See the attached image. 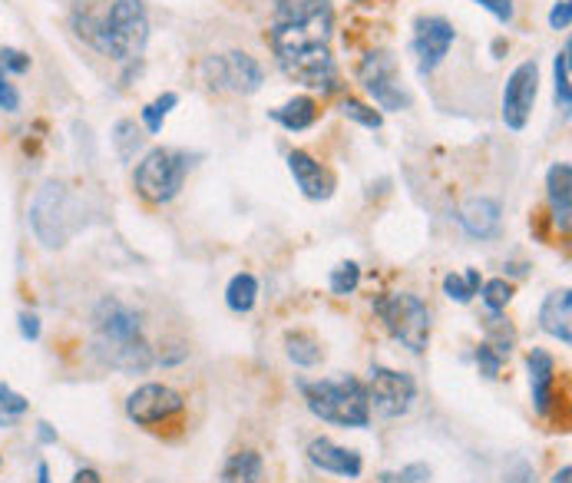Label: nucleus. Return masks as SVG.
<instances>
[{
    "label": "nucleus",
    "instance_id": "obj_1",
    "mask_svg": "<svg viewBox=\"0 0 572 483\" xmlns=\"http://www.w3.org/2000/svg\"><path fill=\"white\" fill-rule=\"evenodd\" d=\"M70 27L100 57L129 63L149 44V14L143 0H73Z\"/></svg>",
    "mask_w": 572,
    "mask_h": 483
},
{
    "label": "nucleus",
    "instance_id": "obj_2",
    "mask_svg": "<svg viewBox=\"0 0 572 483\" xmlns=\"http://www.w3.org/2000/svg\"><path fill=\"white\" fill-rule=\"evenodd\" d=\"M331 27L334 14L315 20H272L268 47L275 53L278 70L308 90H338V67L328 47Z\"/></svg>",
    "mask_w": 572,
    "mask_h": 483
},
{
    "label": "nucleus",
    "instance_id": "obj_3",
    "mask_svg": "<svg viewBox=\"0 0 572 483\" xmlns=\"http://www.w3.org/2000/svg\"><path fill=\"white\" fill-rule=\"evenodd\" d=\"M93 348L103 364L123 374H146L156 364L153 345L143 335V318L120 298H103L93 311Z\"/></svg>",
    "mask_w": 572,
    "mask_h": 483
},
{
    "label": "nucleus",
    "instance_id": "obj_4",
    "mask_svg": "<svg viewBox=\"0 0 572 483\" xmlns=\"http://www.w3.org/2000/svg\"><path fill=\"white\" fill-rule=\"evenodd\" d=\"M301 394H305L308 411L321 417L328 424L338 427H368L371 424V401H368V388L351 378V374H341V378H325V381H298Z\"/></svg>",
    "mask_w": 572,
    "mask_h": 483
},
{
    "label": "nucleus",
    "instance_id": "obj_5",
    "mask_svg": "<svg viewBox=\"0 0 572 483\" xmlns=\"http://www.w3.org/2000/svg\"><path fill=\"white\" fill-rule=\"evenodd\" d=\"M374 315L384 321V328L391 331L394 341L410 354H424L430 345V311L410 292H394V295H377L374 298Z\"/></svg>",
    "mask_w": 572,
    "mask_h": 483
},
{
    "label": "nucleus",
    "instance_id": "obj_6",
    "mask_svg": "<svg viewBox=\"0 0 572 483\" xmlns=\"http://www.w3.org/2000/svg\"><path fill=\"white\" fill-rule=\"evenodd\" d=\"M189 156L179 153V149H149V153L139 159L133 182L139 189V196L153 206H166L182 192L186 186V176H189Z\"/></svg>",
    "mask_w": 572,
    "mask_h": 483
},
{
    "label": "nucleus",
    "instance_id": "obj_7",
    "mask_svg": "<svg viewBox=\"0 0 572 483\" xmlns=\"http://www.w3.org/2000/svg\"><path fill=\"white\" fill-rule=\"evenodd\" d=\"M30 229H34L43 249H63L70 242V235L77 232V222H73V199L67 186L47 182L37 192L34 202H30Z\"/></svg>",
    "mask_w": 572,
    "mask_h": 483
},
{
    "label": "nucleus",
    "instance_id": "obj_8",
    "mask_svg": "<svg viewBox=\"0 0 572 483\" xmlns=\"http://www.w3.org/2000/svg\"><path fill=\"white\" fill-rule=\"evenodd\" d=\"M202 80L212 90H229L239 96H252L262 90L265 70L255 57H248L245 50H229V53H212L202 60Z\"/></svg>",
    "mask_w": 572,
    "mask_h": 483
},
{
    "label": "nucleus",
    "instance_id": "obj_9",
    "mask_svg": "<svg viewBox=\"0 0 572 483\" xmlns=\"http://www.w3.org/2000/svg\"><path fill=\"white\" fill-rule=\"evenodd\" d=\"M358 77L381 110L401 113L410 106V96L401 87V70H397V60L391 50H371L368 57L361 60Z\"/></svg>",
    "mask_w": 572,
    "mask_h": 483
},
{
    "label": "nucleus",
    "instance_id": "obj_10",
    "mask_svg": "<svg viewBox=\"0 0 572 483\" xmlns=\"http://www.w3.org/2000/svg\"><path fill=\"white\" fill-rule=\"evenodd\" d=\"M186 411V397L172 391L169 384H143L126 397V417L136 427H163Z\"/></svg>",
    "mask_w": 572,
    "mask_h": 483
},
{
    "label": "nucleus",
    "instance_id": "obj_11",
    "mask_svg": "<svg viewBox=\"0 0 572 483\" xmlns=\"http://www.w3.org/2000/svg\"><path fill=\"white\" fill-rule=\"evenodd\" d=\"M368 401L381 417H404L417 401V381L407 371L384 368L374 364L371 368V384H368Z\"/></svg>",
    "mask_w": 572,
    "mask_h": 483
},
{
    "label": "nucleus",
    "instance_id": "obj_12",
    "mask_svg": "<svg viewBox=\"0 0 572 483\" xmlns=\"http://www.w3.org/2000/svg\"><path fill=\"white\" fill-rule=\"evenodd\" d=\"M536 93H539V67L536 60H526L510 73V80H506L503 87V123L510 126L513 133L526 130Z\"/></svg>",
    "mask_w": 572,
    "mask_h": 483
},
{
    "label": "nucleus",
    "instance_id": "obj_13",
    "mask_svg": "<svg viewBox=\"0 0 572 483\" xmlns=\"http://www.w3.org/2000/svg\"><path fill=\"white\" fill-rule=\"evenodd\" d=\"M453 40H457V30L447 17H417L414 40H410V47L417 53V70L434 73L450 53Z\"/></svg>",
    "mask_w": 572,
    "mask_h": 483
},
{
    "label": "nucleus",
    "instance_id": "obj_14",
    "mask_svg": "<svg viewBox=\"0 0 572 483\" xmlns=\"http://www.w3.org/2000/svg\"><path fill=\"white\" fill-rule=\"evenodd\" d=\"M305 454L318 470H325V474H334V477L354 480V477H361V470H364V460H361L358 450L334 444V440H328V437H315Z\"/></svg>",
    "mask_w": 572,
    "mask_h": 483
},
{
    "label": "nucleus",
    "instance_id": "obj_15",
    "mask_svg": "<svg viewBox=\"0 0 572 483\" xmlns=\"http://www.w3.org/2000/svg\"><path fill=\"white\" fill-rule=\"evenodd\" d=\"M288 169H291V176H295L298 189L305 192L308 199L321 202V199L331 196L334 179L328 176V169L321 166L315 156L305 153V149H291V153H288Z\"/></svg>",
    "mask_w": 572,
    "mask_h": 483
},
{
    "label": "nucleus",
    "instance_id": "obj_16",
    "mask_svg": "<svg viewBox=\"0 0 572 483\" xmlns=\"http://www.w3.org/2000/svg\"><path fill=\"white\" fill-rule=\"evenodd\" d=\"M457 219L463 225V232L473 235V239H493V235L500 232L503 209H500V202L490 196H473L460 206Z\"/></svg>",
    "mask_w": 572,
    "mask_h": 483
},
{
    "label": "nucleus",
    "instance_id": "obj_17",
    "mask_svg": "<svg viewBox=\"0 0 572 483\" xmlns=\"http://www.w3.org/2000/svg\"><path fill=\"white\" fill-rule=\"evenodd\" d=\"M526 368H530V388H533V407L539 417L549 414V404H553V384H556V358L543 348H533L530 358H526Z\"/></svg>",
    "mask_w": 572,
    "mask_h": 483
},
{
    "label": "nucleus",
    "instance_id": "obj_18",
    "mask_svg": "<svg viewBox=\"0 0 572 483\" xmlns=\"http://www.w3.org/2000/svg\"><path fill=\"white\" fill-rule=\"evenodd\" d=\"M572 292L563 288V292H549L539 305V328L546 335H553L563 345H572Z\"/></svg>",
    "mask_w": 572,
    "mask_h": 483
},
{
    "label": "nucleus",
    "instance_id": "obj_19",
    "mask_svg": "<svg viewBox=\"0 0 572 483\" xmlns=\"http://www.w3.org/2000/svg\"><path fill=\"white\" fill-rule=\"evenodd\" d=\"M546 196L553 219L563 232H569V216H572V166L569 163H553L546 173Z\"/></svg>",
    "mask_w": 572,
    "mask_h": 483
},
{
    "label": "nucleus",
    "instance_id": "obj_20",
    "mask_svg": "<svg viewBox=\"0 0 572 483\" xmlns=\"http://www.w3.org/2000/svg\"><path fill=\"white\" fill-rule=\"evenodd\" d=\"M318 103L311 96H295V100L282 103L278 110H272V120L278 126H285L288 133H305L318 123Z\"/></svg>",
    "mask_w": 572,
    "mask_h": 483
},
{
    "label": "nucleus",
    "instance_id": "obj_21",
    "mask_svg": "<svg viewBox=\"0 0 572 483\" xmlns=\"http://www.w3.org/2000/svg\"><path fill=\"white\" fill-rule=\"evenodd\" d=\"M222 483H265V460L258 450H239L225 460Z\"/></svg>",
    "mask_w": 572,
    "mask_h": 483
},
{
    "label": "nucleus",
    "instance_id": "obj_22",
    "mask_svg": "<svg viewBox=\"0 0 572 483\" xmlns=\"http://www.w3.org/2000/svg\"><path fill=\"white\" fill-rule=\"evenodd\" d=\"M258 302V278L248 275V272H239L225 288V305H229L235 315H248V311L255 308Z\"/></svg>",
    "mask_w": 572,
    "mask_h": 483
},
{
    "label": "nucleus",
    "instance_id": "obj_23",
    "mask_svg": "<svg viewBox=\"0 0 572 483\" xmlns=\"http://www.w3.org/2000/svg\"><path fill=\"white\" fill-rule=\"evenodd\" d=\"M285 354L298 364V368H315L321 361V345L315 335H308V331H288Z\"/></svg>",
    "mask_w": 572,
    "mask_h": 483
},
{
    "label": "nucleus",
    "instance_id": "obj_24",
    "mask_svg": "<svg viewBox=\"0 0 572 483\" xmlns=\"http://www.w3.org/2000/svg\"><path fill=\"white\" fill-rule=\"evenodd\" d=\"M483 325H487V341L483 345H490L500 358H506L516 348V328L503 318V311H487Z\"/></svg>",
    "mask_w": 572,
    "mask_h": 483
},
{
    "label": "nucleus",
    "instance_id": "obj_25",
    "mask_svg": "<svg viewBox=\"0 0 572 483\" xmlns=\"http://www.w3.org/2000/svg\"><path fill=\"white\" fill-rule=\"evenodd\" d=\"M113 146L123 163H133V156L139 153V146H143V130H139L133 120H120L113 130Z\"/></svg>",
    "mask_w": 572,
    "mask_h": 483
},
{
    "label": "nucleus",
    "instance_id": "obj_26",
    "mask_svg": "<svg viewBox=\"0 0 572 483\" xmlns=\"http://www.w3.org/2000/svg\"><path fill=\"white\" fill-rule=\"evenodd\" d=\"M341 116L364 126V130H381V123H384V116L377 113L374 106H368L364 100H354V96H344L341 100Z\"/></svg>",
    "mask_w": 572,
    "mask_h": 483
},
{
    "label": "nucleus",
    "instance_id": "obj_27",
    "mask_svg": "<svg viewBox=\"0 0 572 483\" xmlns=\"http://www.w3.org/2000/svg\"><path fill=\"white\" fill-rule=\"evenodd\" d=\"M179 106V96L176 93H163V96H156L153 103L143 106V123H146V133H163V123H166V116L176 110Z\"/></svg>",
    "mask_w": 572,
    "mask_h": 483
},
{
    "label": "nucleus",
    "instance_id": "obj_28",
    "mask_svg": "<svg viewBox=\"0 0 572 483\" xmlns=\"http://www.w3.org/2000/svg\"><path fill=\"white\" fill-rule=\"evenodd\" d=\"M569 53H572V47L566 44L563 50L556 53V63H553V77H556V103H559V110H566V113H569V106H572V83H569Z\"/></svg>",
    "mask_w": 572,
    "mask_h": 483
},
{
    "label": "nucleus",
    "instance_id": "obj_29",
    "mask_svg": "<svg viewBox=\"0 0 572 483\" xmlns=\"http://www.w3.org/2000/svg\"><path fill=\"white\" fill-rule=\"evenodd\" d=\"M480 295H483V305L487 311H503L506 305L513 302V285L506 278H490V282L480 285Z\"/></svg>",
    "mask_w": 572,
    "mask_h": 483
},
{
    "label": "nucleus",
    "instance_id": "obj_30",
    "mask_svg": "<svg viewBox=\"0 0 572 483\" xmlns=\"http://www.w3.org/2000/svg\"><path fill=\"white\" fill-rule=\"evenodd\" d=\"M361 285V265L358 262H341L338 268H331V292L334 295H351Z\"/></svg>",
    "mask_w": 572,
    "mask_h": 483
},
{
    "label": "nucleus",
    "instance_id": "obj_31",
    "mask_svg": "<svg viewBox=\"0 0 572 483\" xmlns=\"http://www.w3.org/2000/svg\"><path fill=\"white\" fill-rule=\"evenodd\" d=\"M30 411V401L27 397H20V394H14L10 391L4 401H0V427H10L17 421V417H24Z\"/></svg>",
    "mask_w": 572,
    "mask_h": 483
},
{
    "label": "nucleus",
    "instance_id": "obj_32",
    "mask_svg": "<svg viewBox=\"0 0 572 483\" xmlns=\"http://www.w3.org/2000/svg\"><path fill=\"white\" fill-rule=\"evenodd\" d=\"M444 295L453 298L457 305H470L477 292H473V288L467 285V278H463V275H447L444 278Z\"/></svg>",
    "mask_w": 572,
    "mask_h": 483
},
{
    "label": "nucleus",
    "instance_id": "obj_33",
    "mask_svg": "<svg viewBox=\"0 0 572 483\" xmlns=\"http://www.w3.org/2000/svg\"><path fill=\"white\" fill-rule=\"evenodd\" d=\"M477 368H480V374L483 378H500V371H503V358L500 354H496L490 345H480L477 348Z\"/></svg>",
    "mask_w": 572,
    "mask_h": 483
},
{
    "label": "nucleus",
    "instance_id": "obj_34",
    "mask_svg": "<svg viewBox=\"0 0 572 483\" xmlns=\"http://www.w3.org/2000/svg\"><path fill=\"white\" fill-rule=\"evenodd\" d=\"M384 483H427L430 480V467L427 464H407L397 474H384Z\"/></svg>",
    "mask_w": 572,
    "mask_h": 483
},
{
    "label": "nucleus",
    "instance_id": "obj_35",
    "mask_svg": "<svg viewBox=\"0 0 572 483\" xmlns=\"http://www.w3.org/2000/svg\"><path fill=\"white\" fill-rule=\"evenodd\" d=\"M0 70H10V73H27L30 70V57L24 50H14V47H4L0 50Z\"/></svg>",
    "mask_w": 572,
    "mask_h": 483
},
{
    "label": "nucleus",
    "instance_id": "obj_36",
    "mask_svg": "<svg viewBox=\"0 0 572 483\" xmlns=\"http://www.w3.org/2000/svg\"><path fill=\"white\" fill-rule=\"evenodd\" d=\"M503 483H536V467L530 464V460H513L510 470H506Z\"/></svg>",
    "mask_w": 572,
    "mask_h": 483
},
{
    "label": "nucleus",
    "instance_id": "obj_37",
    "mask_svg": "<svg viewBox=\"0 0 572 483\" xmlns=\"http://www.w3.org/2000/svg\"><path fill=\"white\" fill-rule=\"evenodd\" d=\"M0 110L4 113H17L20 110V93L14 83L7 80V73L0 70Z\"/></svg>",
    "mask_w": 572,
    "mask_h": 483
},
{
    "label": "nucleus",
    "instance_id": "obj_38",
    "mask_svg": "<svg viewBox=\"0 0 572 483\" xmlns=\"http://www.w3.org/2000/svg\"><path fill=\"white\" fill-rule=\"evenodd\" d=\"M473 4H480L483 10H490V14L500 20V24H510V20H513V0H473Z\"/></svg>",
    "mask_w": 572,
    "mask_h": 483
},
{
    "label": "nucleus",
    "instance_id": "obj_39",
    "mask_svg": "<svg viewBox=\"0 0 572 483\" xmlns=\"http://www.w3.org/2000/svg\"><path fill=\"white\" fill-rule=\"evenodd\" d=\"M569 24H572V4L569 0H559V4H553V10H549V27L569 30Z\"/></svg>",
    "mask_w": 572,
    "mask_h": 483
},
{
    "label": "nucleus",
    "instance_id": "obj_40",
    "mask_svg": "<svg viewBox=\"0 0 572 483\" xmlns=\"http://www.w3.org/2000/svg\"><path fill=\"white\" fill-rule=\"evenodd\" d=\"M20 335H24L27 341H37L40 338V318L34 315V311H20Z\"/></svg>",
    "mask_w": 572,
    "mask_h": 483
},
{
    "label": "nucleus",
    "instance_id": "obj_41",
    "mask_svg": "<svg viewBox=\"0 0 572 483\" xmlns=\"http://www.w3.org/2000/svg\"><path fill=\"white\" fill-rule=\"evenodd\" d=\"M37 440H40V444H57V431H53L47 421H40L37 424Z\"/></svg>",
    "mask_w": 572,
    "mask_h": 483
},
{
    "label": "nucleus",
    "instance_id": "obj_42",
    "mask_svg": "<svg viewBox=\"0 0 572 483\" xmlns=\"http://www.w3.org/2000/svg\"><path fill=\"white\" fill-rule=\"evenodd\" d=\"M73 483H103V477L96 474L93 467H83V470H77V474H73Z\"/></svg>",
    "mask_w": 572,
    "mask_h": 483
},
{
    "label": "nucleus",
    "instance_id": "obj_43",
    "mask_svg": "<svg viewBox=\"0 0 572 483\" xmlns=\"http://www.w3.org/2000/svg\"><path fill=\"white\" fill-rule=\"evenodd\" d=\"M463 278H467V285L473 288V292L480 295V285H483V278H480V272H477V268H467V272H463Z\"/></svg>",
    "mask_w": 572,
    "mask_h": 483
},
{
    "label": "nucleus",
    "instance_id": "obj_44",
    "mask_svg": "<svg viewBox=\"0 0 572 483\" xmlns=\"http://www.w3.org/2000/svg\"><path fill=\"white\" fill-rule=\"evenodd\" d=\"M37 483H50V467L47 464L37 467Z\"/></svg>",
    "mask_w": 572,
    "mask_h": 483
},
{
    "label": "nucleus",
    "instance_id": "obj_45",
    "mask_svg": "<svg viewBox=\"0 0 572 483\" xmlns=\"http://www.w3.org/2000/svg\"><path fill=\"white\" fill-rule=\"evenodd\" d=\"M569 480H572V467H563V470H559V474H556L553 483H569Z\"/></svg>",
    "mask_w": 572,
    "mask_h": 483
},
{
    "label": "nucleus",
    "instance_id": "obj_46",
    "mask_svg": "<svg viewBox=\"0 0 572 483\" xmlns=\"http://www.w3.org/2000/svg\"><path fill=\"white\" fill-rule=\"evenodd\" d=\"M10 394V388H7V384L4 381H0V401H4V397Z\"/></svg>",
    "mask_w": 572,
    "mask_h": 483
},
{
    "label": "nucleus",
    "instance_id": "obj_47",
    "mask_svg": "<svg viewBox=\"0 0 572 483\" xmlns=\"http://www.w3.org/2000/svg\"><path fill=\"white\" fill-rule=\"evenodd\" d=\"M354 4H368V0H354Z\"/></svg>",
    "mask_w": 572,
    "mask_h": 483
}]
</instances>
